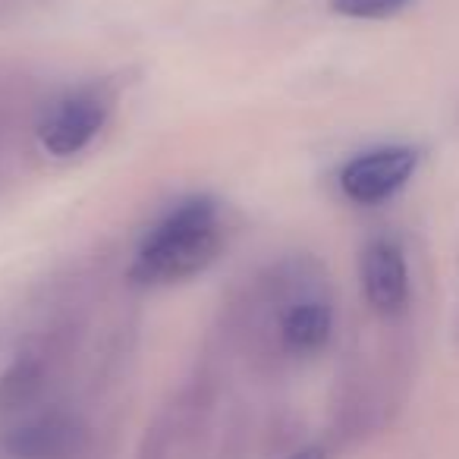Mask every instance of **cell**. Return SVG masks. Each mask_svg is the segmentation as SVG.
Instances as JSON below:
<instances>
[{
	"label": "cell",
	"mask_w": 459,
	"mask_h": 459,
	"mask_svg": "<svg viewBox=\"0 0 459 459\" xmlns=\"http://www.w3.org/2000/svg\"><path fill=\"white\" fill-rule=\"evenodd\" d=\"M227 239L221 204L192 195L170 208L139 243L129 264V281L139 287H170L208 271Z\"/></svg>",
	"instance_id": "1"
},
{
	"label": "cell",
	"mask_w": 459,
	"mask_h": 459,
	"mask_svg": "<svg viewBox=\"0 0 459 459\" xmlns=\"http://www.w3.org/2000/svg\"><path fill=\"white\" fill-rule=\"evenodd\" d=\"M214 419V384L208 377L186 381L145 428L139 459H192Z\"/></svg>",
	"instance_id": "2"
},
{
	"label": "cell",
	"mask_w": 459,
	"mask_h": 459,
	"mask_svg": "<svg viewBox=\"0 0 459 459\" xmlns=\"http://www.w3.org/2000/svg\"><path fill=\"white\" fill-rule=\"evenodd\" d=\"M110 108H114V98L101 85L73 89L54 104H48L35 123V139L54 158H73L98 139L110 117Z\"/></svg>",
	"instance_id": "3"
},
{
	"label": "cell",
	"mask_w": 459,
	"mask_h": 459,
	"mask_svg": "<svg viewBox=\"0 0 459 459\" xmlns=\"http://www.w3.org/2000/svg\"><path fill=\"white\" fill-rule=\"evenodd\" d=\"M91 431L70 409H35L4 437L0 459H89Z\"/></svg>",
	"instance_id": "4"
},
{
	"label": "cell",
	"mask_w": 459,
	"mask_h": 459,
	"mask_svg": "<svg viewBox=\"0 0 459 459\" xmlns=\"http://www.w3.org/2000/svg\"><path fill=\"white\" fill-rule=\"evenodd\" d=\"M419 167V152L409 145H384L352 158L340 170V189L356 204H381L394 198Z\"/></svg>",
	"instance_id": "5"
},
{
	"label": "cell",
	"mask_w": 459,
	"mask_h": 459,
	"mask_svg": "<svg viewBox=\"0 0 459 459\" xmlns=\"http://www.w3.org/2000/svg\"><path fill=\"white\" fill-rule=\"evenodd\" d=\"M331 331L333 308L325 290H321V277H315L290 299L281 327H277V352H281V359L315 356V352H321L327 346Z\"/></svg>",
	"instance_id": "6"
},
{
	"label": "cell",
	"mask_w": 459,
	"mask_h": 459,
	"mask_svg": "<svg viewBox=\"0 0 459 459\" xmlns=\"http://www.w3.org/2000/svg\"><path fill=\"white\" fill-rule=\"evenodd\" d=\"M362 293L365 302L384 318H394L409 306V271L403 249L387 237L371 239L362 249Z\"/></svg>",
	"instance_id": "7"
},
{
	"label": "cell",
	"mask_w": 459,
	"mask_h": 459,
	"mask_svg": "<svg viewBox=\"0 0 459 459\" xmlns=\"http://www.w3.org/2000/svg\"><path fill=\"white\" fill-rule=\"evenodd\" d=\"M412 0H331V10L346 20H390Z\"/></svg>",
	"instance_id": "8"
},
{
	"label": "cell",
	"mask_w": 459,
	"mask_h": 459,
	"mask_svg": "<svg viewBox=\"0 0 459 459\" xmlns=\"http://www.w3.org/2000/svg\"><path fill=\"white\" fill-rule=\"evenodd\" d=\"M290 459H327V453H325V446H306V450L293 453Z\"/></svg>",
	"instance_id": "9"
},
{
	"label": "cell",
	"mask_w": 459,
	"mask_h": 459,
	"mask_svg": "<svg viewBox=\"0 0 459 459\" xmlns=\"http://www.w3.org/2000/svg\"><path fill=\"white\" fill-rule=\"evenodd\" d=\"M4 148H7V129H4V120H0V160H4Z\"/></svg>",
	"instance_id": "10"
}]
</instances>
